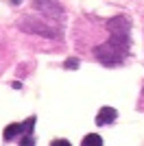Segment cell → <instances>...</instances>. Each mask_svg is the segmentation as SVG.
<instances>
[{
	"mask_svg": "<svg viewBox=\"0 0 144 146\" xmlns=\"http://www.w3.org/2000/svg\"><path fill=\"white\" fill-rule=\"evenodd\" d=\"M11 2H13V5H20V0H11Z\"/></svg>",
	"mask_w": 144,
	"mask_h": 146,
	"instance_id": "cell-8",
	"label": "cell"
},
{
	"mask_svg": "<svg viewBox=\"0 0 144 146\" xmlns=\"http://www.w3.org/2000/svg\"><path fill=\"white\" fill-rule=\"evenodd\" d=\"M20 146H35V137H33V133L20 137Z\"/></svg>",
	"mask_w": 144,
	"mask_h": 146,
	"instance_id": "cell-5",
	"label": "cell"
},
{
	"mask_svg": "<svg viewBox=\"0 0 144 146\" xmlns=\"http://www.w3.org/2000/svg\"><path fill=\"white\" fill-rule=\"evenodd\" d=\"M50 146H72V144L68 140H53V144H50Z\"/></svg>",
	"mask_w": 144,
	"mask_h": 146,
	"instance_id": "cell-7",
	"label": "cell"
},
{
	"mask_svg": "<svg viewBox=\"0 0 144 146\" xmlns=\"http://www.w3.org/2000/svg\"><path fill=\"white\" fill-rule=\"evenodd\" d=\"M116 118H118V111H116L114 107H103V109L98 111V116H96V124H98V127H103V124H111Z\"/></svg>",
	"mask_w": 144,
	"mask_h": 146,
	"instance_id": "cell-3",
	"label": "cell"
},
{
	"mask_svg": "<svg viewBox=\"0 0 144 146\" xmlns=\"http://www.w3.org/2000/svg\"><path fill=\"white\" fill-rule=\"evenodd\" d=\"M33 127H35V116L26 118L22 124H15V122H13V124H7L2 135H5L7 142H11V140H15V137H24V135L33 133Z\"/></svg>",
	"mask_w": 144,
	"mask_h": 146,
	"instance_id": "cell-2",
	"label": "cell"
},
{
	"mask_svg": "<svg viewBox=\"0 0 144 146\" xmlns=\"http://www.w3.org/2000/svg\"><path fill=\"white\" fill-rule=\"evenodd\" d=\"M66 68L68 70H77L79 68V59H66Z\"/></svg>",
	"mask_w": 144,
	"mask_h": 146,
	"instance_id": "cell-6",
	"label": "cell"
},
{
	"mask_svg": "<svg viewBox=\"0 0 144 146\" xmlns=\"http://www.w3.org/2000/svg\"><path fill=\"white\" fill-rule=\"evenodd\" d=\"M81 146H103V137H98L96 133H90V135H85V137H83Z\"/></svg>",
	"mask_w": 144,
	"mask_h": 146,
	"instance_id": "cell-4",
	"label": "cell"
},
{
	"mask_svg": "<svg viewBox=\"0 0 144 146\" xmlns=\"http://www.w3.org/2000/svg\"><path fill=\"white\" fill-rule=\"evenodd\" d=\"M109 39L96 48V59L105 66H118L129 55V22L125 15L109 20Z\"/></svg>",
	"mask_w": 144,
	"mask_h": 146,
	"instance_id": "cell-1",
	"label": "cell"
}]
</instances>
